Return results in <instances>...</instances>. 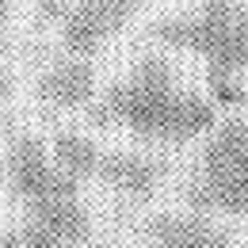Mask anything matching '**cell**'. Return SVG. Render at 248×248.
Returning a JSON list of instances; mask_svg holds the SVG:
<instances>
[{"instance_id": "1", "label": "cell", "mask_w": 248, "mask_h": 248, "mask_svg": "<svg viewBox=\"0 0 248 248\" xmlns=\"http://www.w3.org/2000/svg\"><path fill=\"white\" fill-rule=\"evenodd\" d=\"M92 123L123 126L149 141H195L210 134L217 123V107L199 92L180 84V69L160 58L145 54L138 58L126 80H115L92 107Z\"/></svg>"}, {"instance_id": "2", "label": "cell", "mask_w": 248, "mask_h": 248, "mask_svg": "<svg viewBox=\"0 0 248 248\" xmlns=\"http://www.w3.org/2000/svg\"><path fill=\"white\" fill-rule=\"evenodd\" d=\"M149 34L164 46L199 54L210 73L248 69V8L241 0H202L195 12L153 23Z\"/></svg>"}, {"instance_id": "3", "label": "cell", "mask_w": 248, "mask_h": 248, "mask_svg": "<svg viewBox=\"0 0 248 248\" xmlns=\"http://www.w3.org/2000/svg\"><path fill=\"white\" fill-rule=\"evenodd\" d=\"M145 0H73L62 19V42L77 58H95L115 34L130 27Z\"/></svg>"}, {"instance_id": "4", "label": "cell", "mask_w": 248, "mask_h": 248, "mask_svg": "<svg viewBox=\"0 0 248 248\" xmlns=\"http://www.w3.org/2000/svg\"><path fill=\"white\" fill-rule=\"evenodd\" d=\"M8 180L12 191L34 206L42 199H58V195H80V184L69 180L62 168L54 164V156L46 153V145L34 134H19L8 149Z\"/></svg>"}, {"instance_id": "5", "label": "cell", "mask_w": 248, "mask_h": 248, "mask_svg": "<svg viewBox=\"0 0 248 248\" xmlns=\"http://www.w3.org/2000/svg\"><path fill=\"white\" fill-rule=\"evenodd\" d=\"M38 99L54 111H77V107H88L95 99V65L88 58H77L69 54L65 62L50 65L42 77H38Z\"/></svg>"}, {"instance_id": "6", "label": "cell", "mask_w": 248, "mask_h": 248, "mask_svg": "<svg viewBox=\"0 0 248 248\" xmlns=\"http://www.w3.org/2000/svg\"><path fill=\"white\" fill-rule=\"evenodd\" d=\"M160 176H164L160 164L141 153H103V164H99L95 180H103L111 191H119V195L134 199V202H145V199L156 195Z\"/></svg>"}, {"instance_id": "7", "label": "cell", "mask_w": 248, "mask_h": 248, "mask_svg": "<svg viewBox=\"0 0 248 248\" xmlns=\"http://www.w3.org/2000/svg\"><path fill=\"white\" fill-rule=\"evenodd\" d=\"M27 217L46 225L65 248H80L88 237H92V217L84 210L80 195H58V199H42L27 206Z\"/></svg>"}, {"instance_id": "8", "label": "cell", "mask_w": 248, "mask_h": 248, "mask_svg": "<svg viewBox=\"0 0 248 248\" xmlns=\"http://www.w3.org/2000/svg\"><path fill=\"white\" fill-rule=\"evenodd\" d=\"M237 168H248V119H221L202 149L199 176H225Z\"/></svg>"}, {"instance_id": "9", "label": "cell", "mask_w": 248, "mask_h": 248, "mask_svg": "<svg viewBox=\"0 0 248 248\" xmlns=\"http://www.w3.org/2000/svg\"><path fill=\"white\" fill-rule=\"evenodd\" d=\"M187 202L195 210H214V214H248V168L225 172V176H199Z\"/></svg>"}, {"instance_id": "10", "label": "cell", "mask_w": 248, "mask_h": 248, "mask_svg": "<svg viewBox=\"0 0 248 248\" xmlns=\"http://www.w3.org/2000/svg\"><path fill=\"white\" fill-rule=\"evenodd\" d=\"M149 229H153L156 248H225V233L206 217L160 214Z\"/></svg>"}, {"instance_id": "11", "label": "cell", "mask_w": 248, "mask_h": 248, "mask_svg": "<svg viewBox=\"0 0 248 248\" xmlns=\"http://www.w3.org/2000/svg\"><path fill=\"white\" fill-rule=\"evenodd\" d=\"M54 164L62 168L69 180H77V184H84V180H95L99 176V164H103V149L95 145L92 138H84V134H77V130H65L54 138Z\"/></svg>"}, {"instance_id": "12", "label": "cell", "mask_w": 248, "mask_h": 248, "mask_svg": "<svg viewBox=\"0 0 248 248\" xmlns=\"http://www.w3.org/2000/svg\"><path fill=\"white\" fill-rule=\"evenodd\" d=\"M210 88L221 107H237L245 99V84L237 80V73H210Z\"/></svg>"}, {"instance_id": "13", "label": "cell", "mask_w": 248, "mask_h": 248, "mask_svg": "<svg viewBox=\"0 0 248 248\" xmlns=\"http://www.w3.org/2000/svg\"><path fill=\"white\" fill-rule=\"evenodd\" d=\"M73 0H38V23H62Z\"/></svg>"}, {"instance_id": "14", "label": "cell", "mask_w": 248, "mask_h": 248, "mask_svg": "<svg viewBox=\"0 0 248 248\" xmlns=\"http://www.w3.org/2000/svg\"><path fill=\"white\" fill-rule=\"evenodd\" d=\"M12 92V77H8V65H4V58H0V99Z\"/></svg>"}, {"instance_id": "15", "label": "cell", "mask_w": 248, "mask_h": 248, "mask_svg": "<svg viewBox=\"0 0 248 248\" xmlns=\"http://www.w3.org/2000/svg\"><path fill=\"white\" fill-rule=\"evenodd\" d=\"M0 248H23V237H19V233H4V237H0Z\"/></svg>"}, {"instance_id": "16", "label": "cell", "mask_w": 248, "mask_h": 248, "mask_svg": "<svg viewBox=\"0 0 248 248\" xmlns=\"http://www.w3.org/2000/svg\"><path fill=\"white\" fill-rule=\"evenodd\" d=\"M12 4H16V0H0V31H4V23H8V16H12Z\"/></svg>"}, {"instance_id": "17", "label": "cell", "mask_w": 248, "mask_h": 248, "mask_svg": "<svg viewBox=\"0 0 248 248\" xmlns=\"http://www.w3.org/2000/svg\"><path fill=\"white\" fill-rule=\"evenodd\" d=\"M4 176H8V160L0 156V184H4Z\"/></svg>"}]
</instances>
